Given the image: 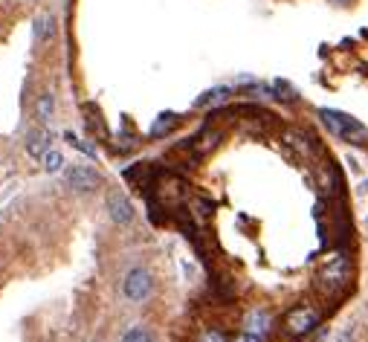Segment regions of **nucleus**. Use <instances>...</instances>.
I'll return each mask as SVG.
<instances>
[{"label":"nucleus","mask_w":368,"mask_h":342,"mask_svg":"<svg viewBox=\"0 0 368 342\" xmlns=\"http://www.w3.org/2000/svg\"><path fill=\"white\" fill-rule=\"evenodd\" d=\"M351 279V264H348V258H337L333 264H328L322 270V275H319V284H322L328 293H337V290H345Z\"/></svg>","instance_id":"423d86ee"},{"label":"nucleus","mask_w":368,"mask_h":342,"mask_svg":"<svg viewBox=\"0 0 368 342\" xmlns=\"http://www.w3.org/2000/svg\"><path fill=\"white\" fill-rule=\"evenodd\" d=\"M50 148H53V131L46 125L32 128V131L26 134V154L32 160H44V154Z\"/></svg>","instance_id":"0eeeda50"},{"label":"nucleus","mask_w":368,"mask_h":342,"mask_svg":"<svg viewBox=\"0 0 368 342\" xmlns=\"http://www.w3.org/2000/svg\"><path fill=\"white\" fill-rule=\"evenodd\" d=\"M105 209H107V215L110 221H114L116 226H128V223H134V203L125 198L122 191H107V198H105Z\"/></svg>","instance_id":"39448f33"},{"label":"nucleus","mask_w":368,"mask_h":342,"mask_svg":"<svg viewBox=\"0 0 368 342\" xmlns=\"http://www.w3.org/2000/svg\"><path fill=\"white\" fill-rule=\"evenodd\" d=\"M119 342H154V336H151L148 328H142V325H134V328H128V331L122 334Z\"/></svg>","instance_id":"4468645a"},{"label":"nucleus","mask_w":368,"mask_h":342,"mask_svg":"<svg viewBox=\"0 0 368 342\" xmlns=\"http://www.w3.org/2000/svg\"><path fill=\"white\" fill-rule=\"evenodd\" d=\"M200 342H229V339H227V334L218 331V328H206L200 334Z\"/></svg>","instance_id":"2eb2a0df"},{"label":"nucleus","mask_w":368,"mask_h":342,"mask_svg":"<svg viewBox=\"0 0 368 342\" xmlns=\"http://www.w3.org/2000/svg\"><path fill=\"white\" fill-rule=\"evenodd\" d=\"M53 117H55V96H53V90H44L35 96V119L41 125H50Z\"/></svg>","instance_id":"1a4fd4ad"},{"label":"nucleus","mask_w":368,"mask_h":342,"mask_svg":"<svg viewBox=\"0 0 368 342\" xmlns=\"http://www.w3.org/2000/svg\"><path fill=\"white\" fill-rule=\"evenodd\" d=\"M174 125H177V117H174V113H163V117H159V119L151 125V137H163V134H168Z\"/></svg>","instance_id":"ddd939ff"},{"label":"nucleus","mask_w":368,"mask_h":342,"mask_svg":"<svg viewBox=\"0 0 368 342\" xmlns=\"http://www.w3.org/2000/svg\"><path fill=\"white\" fill-rule=\"evenodd\" d=\"M319 117H322V125L337 139H345V142H365L368 139V128L362 122H357L354 117L342 113V110L322 108V110H319Z\"/></svg>","instance_id":"f03ea898"},{"label":"nucleus","mask_w":368,"mask_h":342,"mask_svg":"<svg viewBox=\"0 0 368 342\" xmlns=\"http://www.w3.org/2000/svg\"><path fill=\"white\" fill-rule=\"evenodd\" d=\"M244 325H247L244 331H252V334H259V336H267L270 328H273V316H270L267 311H261V307H255V311L247 314Z\"/></svg>","instance_id":"6e6552de"},{"label":"nucleus","mask_w":368,"mask_h":342,"mask_svg":"<svg viewBox=\"0 0 368 342\" xmlns=\"http://www.w3.org/2000/svg\"><path fill=\"white\" fill-rule=\"evenodd\" d=\"M55 35V18L50 12H44L35 18V44H46Z\"/></svg>","instance_id":"9d476101"},{"label":"nucleus","mask_w":368,"mask_h":342,"mask_svg":"<svg viewBox=\"0 0 368 342\" xmlns=\"http://www.w3.org/2000/svg\"><path fill=\"white\" fill-rule=\"evenodd\" d=\"M64 186H67L70 191H76V194H93L102 186V174L93 166H85V162L82 166H70L67 171H64Z\"/></svg>","instance_id":"7ed1b4c3"},{"label":"nucleus","mask_w":368,"mask_h":342,"mask_svg":"<svg viewBox=\"0 0 368 342\" xmlns=\"http://www.w3.org/2000/svg\"><path fill=\"white\" fill-rule=\"evenodd\" d=\"M64 154L61 151H55V148H50L44 154V171H50V174H55V171H64Z\"/></svg>","instance_id":"f8f14e48"},{"label":"nucleus","mask_w":368,"mask_h":342,"mask_svg":"<svg viewBox=\"0 0 368 342\" xmlns=\"http://www.w3.org/2000/svg\"><path fill=\"white\" fill-rule=\"evenodd\" d=\"M333 3H348V0H333Z\"/></svg>","instance_id":"a211bd4d"},{"label":"nucleus","mask_w":368,"mask_h":342,"mask_svg":"<svg viewBox=\"0 0 368 342\" xmlns=\"http://www.w3.org/2000/svg\"><path fill=\"white\" fill-rule=\"evenodd\" d=\"M319 322H322V316H319L316 307L310 305H296L290 314L284 316V328L290 331L293 336H308L319 328Z\"/></svg>","instance_id":"20e7f679"},{"label":"nucleus","mask_w":368,"mask_h":342,"mask_svg":"<svg viewBox=\"0 0 368 342\" xmlns=\"http://www.w3.org/2000/svg\"><path fill=\"white\" fill-rule=\"evenodd\" d=\"M232 342H264V336H259V334H252V331H241Z\"/></svg>","instance_id":"dca6fc26"},{"label":"nucleus","mask_w":368,"mask_h":342,"mask_svg":"<svg viewBox=\"0 0 368 342\" xmlns=\"http://www.w3.org/2000/svg\"><path fill=\"white\" fill-rule=\"evenodd\" d=\"M340 342H354V334H351V331H345V334L340 336Z\"/></svg>","instance_id":"f3484780"},{"label":"nucleus","mask_w":368,"mask_h":342,"mask_svg":"<svg viewBox=\"0 0 368 342\" xmlns=\"http://www.w3.org/2000/svg\"><path fill=\"white\" fill-rule=\"evenodd\" d=\"M227 99H229V87H215V90L206 93V96H200V99H198V108H215V105L227 102Z\"/></svg>","instance_id":"9b49d317"},{"label":"nucleus","mask_w":368,"mask_h":342,"mask_svg":"<svg viewBox=\"0 0 368 342\" xmlns=\"http://www.w3.org/2000/svg\"><path fill=\"white\" fill-rule=\"evenodd\" d=\"M119 293H122V299L128 305L148 302L151 293H154V275H151V270L142 267V264L128 267L125 275H122V282H119Z\"/></svg>","instance_id":"f257e3e1"}]
</instances>
